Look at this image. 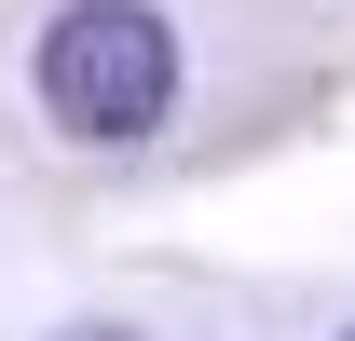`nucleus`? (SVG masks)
<instances>
[{"instance_id": "obj_2", "label": "nucleus", "mask_w": 355, "mask_h": 341, "mask_svg": "<svg viewBox=\"0 0 355 341\" xmlns=\"http://www.w3.org/2000/svg\"><path fill=\"white\" fill-rule=\"evenodd\" d=\"M69 341H123V328H69Z\"/></svg>"}, {"instance_id": "obj_1", "label": "nucleus", "mask_w": 355, "mask_h": 341, "mask_svg": "<svg viewBox=\"0 0 355 341\" xmlns=\"http://www.w3.org/2000/svg\"><path fill=\"white\" fill-rule=\"evenodd\" d=\"M42 110L69 137H150L178 110V42L150 0H69L42 28Z\"/></svg>"}]
</instances>
